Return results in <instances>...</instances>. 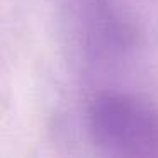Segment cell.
Wrapping results in <instances>:
<instances>
[{"label":"cell","instance_id":"1","mask_svg":"<svg viewBox=\"0 0 158 158\" xmlns=\"http://www.w3.org/2000/svg\"><path fill=\"white\" fill-rule=\"evenodd\" d=\"M94 143L119 155H158V107L134 95L104 94L87 109Z\"/></svg>","mask_w":158,"mask_h":158}]
</instances>
